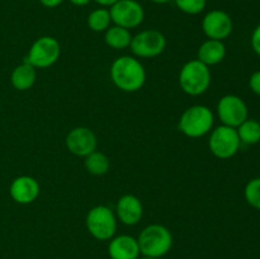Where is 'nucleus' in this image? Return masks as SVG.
Masks as SVG:
<instances>
[{
  "mask_svg": "<svg viewBox=\"0 0 260 259\" xmlns=\"http://www.w3.org/2000/svg\"><path fill=\"white\" fill-rule=\"evenodd\" d=\"M111 78L114 85L121 90L137 91L145 84L146 73L139 60L129 56H122L112 63Z\"/></svg>",
  "mask_w": 260,
  "mask_h": 259,
  "instance_id": "nucleus-1",
  "label": "nucleus"
},
{
  "mask_svg": "<svg viewBox=\"0 0 260 259\" xmlns=\"http://www.w3.org/2000/svg\"><path fill=\"white\" fill-rule=\"evenodd\" d=\"M137 243L140 246V253L144 254L145 256L160 258L164 256L172 248L173 236L165 226L152 223L141 231Z\"/></svg>",
  "mask_w": 260,
  "mask_h": 259,
  "instance_id": "nucleus-2",
  "label": "nucleus"
},
{
  "mask_svg": "<svg viewBox=\"0 0 260 259\" xmlns=\"http://www.w3.org/2000/svg\"><path fill=\"white\" fill-rule=\"evenodd\" d=\"M179 84L189 95L203 94L211 84L210 69L200 60L189 61L180 70Z\"/></svg>",
  "mask_w": 260,
  "mask_h": 259,
  "instance_id": "nucleus-3",
  "label": "nucleus"
},
{
  "mask_svg": "<svg viewBox=\"0 0 260 259\" xmlns=\"http://www.w3.org/2000/svg\"><path fill=\"white\" fill-rule=\"evenodd\" d=\"M213 124V114L206 106H193L182 114L179 130L188 137L205 136Z\"/></svg>",
  "mask_w": 260,
  "mask_h": 259,
  "instance_id": "nucleus-4",
  "label": "nucleus"
},
{
  "mask_svg": "<svg viewBox=\"0 0 260 259\" xmlns=\"http://www.w3.org/2000/svg\"><path fill=\"white\" fill-rule=\"evenodd\" d=\"M86 228L98 240H109L113 238L117 229L114 213L107 206H95L86 216Z\"/></svg>",
  "mask_w": 260,
  "mask_h": 259,
  "instance_id": "nucleus-5",
  "label": "nucleus"
},
{
  "mask_svg": "<svg viewBox=\"0 0 260 259\" xmlns=\"http://www.w3.org/2000/svg\"><path fill=\"white\" fill-rule=\"evenodd\" d=\"M58 56H60V45L57 41L50 36H43L35 41L24 61L30 63L33 68L45 69L53 65L57 61Z\"/></svg>",
  "mask_w": 260,
  "mask_h": 259,
  "instance_id": "nucleus-6",
  "label": "nucleus"
},
{
  "mask_svg": "<svg viewBox=\"0 0 260 259\" xmlns=\"http://www.w3.org/2000/svg\"><path fill=\"white\" fill-rule=\"evenodd\" d=\"M112 22L122 28H136L145 17L144 8L136 0H118L109 9Z\"/></svg>",
  "mask_w": 260,
  "mask_h": 259,
  "instance_id": "nucleus-7",
  "label": "nucleus"
},
{
  "mask_svg": "<svg viewBox=\"0 0 260 259\" xmlns=\"http://www.w3.org/2000/svg\"><path fill=\"white\" fill-rule=\"evenodd\" d=\"M240 142L238 131L234 127L223 124L211 134L210 149L215 156L220 159H229L238 152Z\"/></svg>",
  "mask_w": 260,
  "mask_h": 259,
  "instance_id": "nucleus-8",
  "label": "nucleus"
},
{
  "mask_svg": "<svg viewBox=\"0 0 260 259\" xmlns=\"http://www.w3.org/2000/svg\"><path fill=\"white\" fill-rule=\"evenodd\" d=\"M129 46L132 52L139 57H155L165 50L167 40L159 30L147 29L135 36Z\"/></svg>",
  "mask_w": 260,
  "mask_h": 259,
  "instance_id": "nucleus-9",
  "label": "nucleus"
},
{
  "mask_svg": "<svg viewBox=\"0 0 260 259\" xmlns=\"http://www.w3.org/2000/svg\"><path fill=\"white\" fill-rule=\"evenodd\" d=\"M217 113L225 126L239 127L248 119V107L238 95H225L217 104Z\"/></svg>",
  "mask_w": 260,
  "mask_h": 259,
  "instance_id": "nucleus-10",
  "label": "nucleus"
},
{
  "mask_svg": "<svg viewBox=\"0 0 260 259\" xmlns=\"http://www.w3.org/2000/svg\"><path fill=\"white\" fill-rule=\"evenodd\" d=\"M202 29L210 40L222 41L233 32V20L223 10H211L203 18Z\"/></svg>",
  "mask_w": 260,
  "mask_h": 259,
  "instance_id": "nucleus-11",
  "label": "nucleus"
},
{
  "mask_svg": "<svg viewBox=\"0 0 260 259\" xmlns=\"http://www.w3.org/2000/svg\"><path fill=\"white\" fill-rule=\"evenodd\" d=\"M66 146L78 156H86L95 151L96 137L91 130L86 127H76L69 132L66 137Z\"/></svg>",
  "mask_w": 260,
  "mask_h": 259,
  "instance_id": "nucleus-12",
  "label": "nucleus"
},
{
  "mask_svg": "<svg viewBox=\"0 0 260 259\" xmlns=\"http://www.w3.org/2000/svg\"><path fill=\"white\" fill-rule=\"evenodd\" d=\"M10 196L13 200L22 205L33 202L40 195V185L37 180L28 175L15 178L10 184Z\"/></svg>",
  "mask_w": 260,
  "mask_h": 259,
  "instance_id": "nucleus-13",
  "label": "nucleus"
},
{
  "mask_svg": "<svg viewBox=\"0 0 260 259\" xmlns=\"http://www.w3.org/2000/svg\"><path fill=\"white\" fill-rule=\"evenodd\" d=\"M108 254L111 259H137L140 255L139 243L129 235H119L109 243Z\"/></svg>",
  "mask_w": 260,
  "mask_h": 259,
  "instance_id": "nucleus-14",
  "label": "nucleus"
},
{
  "mask_svg": "<svg viewBox=\"0 0 260 259\" xmlns=\"http://www.w3.org/2000/svg\"><path fill=\"white\" fill-rule=\"evenodd\" d=\"M117 215L124 225H136L142 217L141 201L136 196H123L117 203Z\"/></svg>",
  "mask_w": 260,
  "mask_h": 259,
  "instance_id": "nucleus-15",
  "label": "nucleus"
},
{
  "mask_svg": "<svg viewBox=\"0 0 260 259\" xmlns=\"http://www.w3.org/2000/svg\"><path fill=\"white\" fill-rule=\"evenodd\" d=\"M226 55V48L222 41L208 40L198 50V60L205 65H216L221 62Z\"/></svg>",
  "mask_w": 260,
  "mask_h": 259,
  "instance_id": "nucleus-16",
  "label": "nucleus"
},
{
  "mask_svg": "<svg viewBox=\"0 0 260 259\" xmlns=\"http://www.w3.org/2000/svg\"><path fill=\"white\" fill-rule=\"evenodd\" d=\"M36 81V68L30 63L23 62L12 73V84L18 90H28Z\"/></svg>",
  "mask_w": 260,
  "mask_h": 259,
  "instance_id": "nucleus-17",
  "label": "nucleus"
},
{
  "mask_svg": "<svg viewBox=\"0 0 260 259\" xmlns=\"http://www.w3.org/2000/svg\"><path fill=\"white\" fill-rule=\"evenodd\" d=\"M104 40H106V43L109 47L116 48V50H123V48L128 47L131 45L132 36L129 30L126 29V28L114 25V27L108 28L106 30Z\"/></svg>",
  "mask_w": 260,
  "mask_h": 259,
  "instance_id": "nucleus-18",
  "label": "nucleus"
},
{
  "mask_svg": "<svg viewBox=\"0 0 260 259\" xmlns=\"http://www.w3.org/2000/svg\"><path fill=\"white\" fill-rule=\"evenodd\" d=\"M85 168L94 175H103L109 169V159L99 151H93L85 156Z\"/></svg>",
  "mask_w": 260,
  "mask_h": 259,
  "instance_id": "nucleus-19",
  "label": "nucleus"
},
{
  "mask_svg": "<svg viewBox=\"0 0 260 259\" xmlns=\"http://www.w3.org/2000/svg\"><path fill=\"white\" fill-rule=\"evenodd\" d=\"M238 131L240 141L245 144H256L260 141V123L254 119H246L239 126Z\"/></svg>",
  "mask_w": 260,
  "mask_h": 259,
  "instance_id": "nucleus-20",
  "label": "nucleus"
},
{
  "mask_svg": "<svg viewBox=\"0 0 260 259\" xmlns=\"http://www.w3.org/2000/svg\"><path fill=\"white\" fill-rule=\"evenodd\" d=\"M112 22L109 10L106 8H99L93 10L88 17V25L94 32H103L109 27V23Z\"/></svg>",
  "mask_w": 260,
  "mask_h": 259,
  "instance_id": "nucleus-21",
  "label": "nucleus"
},
{
  "mask_svg": "<svg viewBox=\"0 0 260 259\" xmlns=\"http://www.w3.org/2000/svg\"><path fill=\"white\" fill-rule=\"evenodd\" d=\"M175 5L185 14L196 15L203 12L207 0H174Z\"/></svg>",
  "mask_w": 260,
  "mask_h": 259,
  "instance_id": "nucleus-22",
  "label": "nucleus"
},
{
  "mask_svg": "<svg viewBox=\"0 0 260 259\" xmlns=\"http://www.w3.org/2000/svg\"><path fill=\"white\" fill-rule=\"evenodd\" d=\"M245 198L249 205L260 210V178L251 179L246 184Z\"/></svg>",
  "mask_w": 260,
  "mask_h": 259,
  "instance_id": "nucleus-23",
  "label": "nucleus"
},
{
  "mask_svg": "<svg viewBox=\"0 0 260 259\" xmlns=\"http://www.w3.org/2000/svg\"><path fill=\"white\" fill-rule=\"evenodd\" d=\"M249 85H250L251 90L255 94L260 95V71H256L251 75L250 81H249Z\"/></svg>",
  "mask_w": 260,
  "mask_h": 259,
  "instance_id": "nucleus-24",
  "label": "nucleus"
},
{
  "mask_svg": "<svg viewBox=\"0 0 260 259\" xmlns=\"http://www.w3.org/2000/svg\"><path fill=\"white\" fill-rule=\"evenodd\" d=\"M251 46H253L254 51L260 56V24L255 28L251 36Z\"/></svg>",
  "mask_w": 260,
  "mask_h": 259,
  "instance_id": "nucleus-25",
  "label": "nucleus"
},
{
  "mask_svg": "<svg viewBox=\"0 0 260 259\" xmlns=\"http://www.w3.org/2000/svg\"><path fill=\"white\" fill-rule=\"evenodd\" d=\"M40 3L46 8H56L62 4L63 0H40Z\"/></svg>",
  "mask_w": 260,
  "mask_h": 259,
  "instance_id": "nucleus-26",
  "label": "nucleus"
},
{
  "mask_svg": "<svg viewBox=\"0 0 260 259\" xmlns=\"http://www.w3.org/2000/svg\"><path fill=\"white\" fill-rule=\"evenodd\" d=\"M96 4L102 5V7H112L114 3H117L118 0H94Z\"/></svg>",
  "mask_w": 260,
  "mask_h": 259,
  "instance_id": "nucleus-27",
  "label": "nucleus"
},
{
  "mask_svg": "<svg viewBox=\"0 0 260 259\" xmlns=\"http://www.w3.org/2000/svg\"><path fill=\"white\" fill-rule=\"evenodd\" d=\"M70 3L76 7H84V5H88L90 0H70Z\"/></svg>",
  "mask_w": 260,
  "mask_h": 259,
  "instance_id": "nucleus-28",
  "label": "nucleus"
},
{
  "mask_svg": "<svg viewBox=\"0 0 260 259\" xmlns=\"http://www.w3.org/2000/svg\"><path fill=\"white\" fill-rule=\"evenodd\" d=\"M152 3H156V4H165V3H169L170 0H151Z\"/></svg>",
  "mask_w": 260,
  "mask_h": 259,
  "instance_id": "nucleus-29",
  "label": "nucleus"
},
{
  "mask_svg": "<svg viewBox=\"0 0 260 259\" xmlns=\"http://www.w3.org/2000/svg\"><path fill=\"white\" fill-rule=\"evenodd\" d=\"M142 259H159V258H151V256H145V258Z\"/></svg>",
  "mask_w": 260,
  "mask_h": 259,
  "instance_id": "nucleus-30",
  "label": "nucleus"
}]
</instances>
